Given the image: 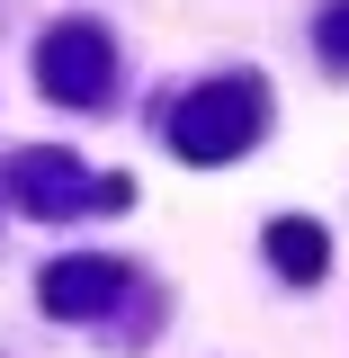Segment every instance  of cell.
<instances>
[{
  "label": "cell",
  "mask_w": 349,
  "mask_h": 358,
  "mask_svg": "<svg viewBox=\"0 0 349 358\" xmlns=\"http://www.w3.org/2000/svg\"><path fill=\"white\" fill-rule=\"evenodd\" d=\"M251 134H260V81H215L179 108L171 143H179V162H233Z\"/></svg>",
  "instance_id": "1"
},
{
  "label": "cell",
  "mask_w": 349,
  "mask_h": 358,
  "mask_svg": "<svg viewBox=\"0 0 349 358\" xmlns=\"http://www.w3.org/2000/svg\"><path fill=\"white\" fill-rule=\"evenodd\" d=\"M36 81H45V99H63V108H99L108 81H117V54H108L99 27H54L45 54H36Z\"/></svg>",
  "instance_id": "2"
},
{
  "label": "cell",
  "mask_w": 349,
  "mask_h": 358,
  "mask_svg": "<svg viewBox=\"0 0 349 358\" xmlns=\"http://www.w3.org/2000/svg\"><path fill=\"white\" fill-rule=\"evenodd\" d=\"M9 188H18L27 215H81V206H126L134 197L126 179H99V188H90V171H72L63 152H18V179H9Z\"/></svg>",
  "instance_id": "3"
},
{
  "label": "cell",
  "mask_w": 349,
  "mask_h": 358,
  "mask_svg": "<svg viewBox=\"0 0 349 358\" xmlns=\"http://www.w3.org/2000/svg\"><path fill=\"white\" fill-rule=\"evenodd\" d=\"M36 296H45V313L81 322V313H108L117 296H126V268H117V260H54Z\"/></svg>",
  "instance_id": "4"
},
{
  "label": "cell",
  "mask_w": 349,
  "mask_h": 358,
  "mask_svg": "<svg viewBox=\"0 0 349 358\" xmlns=\"http://www.w3.org/2000/svg\"><path fill=\"white\" fill-rule=\"evenodd\" d=\"M269 260L287 268L296 287H313L322 278V224H305V215H287V224H269Z\"/></svg>",
  "instance_id": "5"
},
{
  "label": "cell",
  "mask_w": 349,
  "mask_h": 358,
  "mask_svg": "<svg viewBox=\"0 0 349 358\" xmlns=\"http://www.w3.org/2000/svg\"><path fill=\"white\" fill-rule=\"evenodd\" d=\"M322 63H332V72H349V0H332V9H322Z\"/></svg>",
  "instance_id": "6"
}]
</instances>
